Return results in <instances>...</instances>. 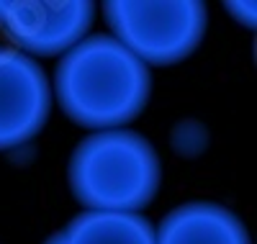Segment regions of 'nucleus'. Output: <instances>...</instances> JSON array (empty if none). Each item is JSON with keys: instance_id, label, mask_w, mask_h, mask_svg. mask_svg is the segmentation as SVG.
<instances>
[{"instance_id": "nucleus-1", "label": "nucleus", "mask_w": 257, "mask_h": 244, "mask_svg": "<svg viewBox=\"0 0 257 244\" xmlns=\"http://www.w3.org/2000/svg\"><path fill=\"white\" fill-rule=\"evenodd\" d=\"M54 90L62 110L77 126L111 131L134 121L152 90L149 67L113 36H85L64 52Z\"/></svg>"}, {"instance_id": "nucleus-2", "label": "nucleus", "mask_w": 257, "mask_h": 244, "mask_svg": "<svg viewBox=\"0 0 257 244\" xmlns=\"http://www.w3.org/2000/svg\"><path fill=\"white\" fill-rule=\"evenodd\" d=\"M162 167L155 147L126 129L95 131L70 160V188L95 213H137L160 190Z\"/></svg>"}, {"instance_id": "nucleus-3", "label": "nucleus", "mask_w": 257, "mask_h": 244, "mask_svg": "<svg viewBox=\"0 0 257 244\" xmlns=\"http://www.w3.org/2000/svg\"><path fill=\"white\" fill-rule=\"evenodd\" d=\"M103 13L113 39L144 64H175L196 49L206 34V6L198 0H116L105 3Z\"/></svg>"}, {"instance_id": "nucleus-4", "label": "nucleus", "mask_w": 257, "mask_h": 244, "mask_svg": "<svg viewBox=\"0 0 257 244\" xmlns=\"http://www.w3.org/2000/svg\"><path fill=\"white\" fill-rule=\"evenodd\" d=\"M93 18L95 6L88 0L75 3L0 0V31L26 57H57L70 52L85 39Z\"/></svg>"}, {"instance_id": "nucleus-5", "label": "nucleus", "mask_w": 257, "mask_h": 244, "mask_svg": "<svg viewBox=\"0 0 257 244\" xmlns=\"http://www.w3.org/2000/svg\"><path fill=\"white\" fill-rule=\"evenodd\" d=\"M49 108L52 87L39 62L0 47V149L31 142L44 129Z\"/></svg>"}, {"instance_id": "nucleus-6", "label": "nucleus", "mask_w": 257, "mask_h": 244, "mask_svg": "<svg viewBox=\"0 0 257 244\" xmlns=\"http://www.w3.org/2000/svg\"><path fill=\"white\" fill-rule=\"evenodd\" d=\"M155 244H249V234L224 206L196 201L165 216Z\"/></svg>"}, {"instance_id": "nucleus-7", "label": "nucleus", "mask_w": 257, "mask_h": 244, "mask_svg": "<svg viewBox=\"0 0 257 244\" xmlns=\"http://www.w3.org/2000/svg\"><path fill=\"white\" fill-rule=\"evenodd\" d=\"M62 244H155L152 224L139 213L85 211L59 231Z\"/></svg>"}, {"instance_id": "nucleus-8", "label": "nucleus", "mask_w": 257, "mask_h": 244, "mask_svg": "<svg viewBox=\"0 0 257 244\" xmlns=\"http://www.w3.org/2000/svg\"><path fill=\"white\" fill-rule=\"evenodd\" d=\"M226 11H239L242 16L237 21L247 26H254V3H226Z\"/></svg>"}, {"instance_id": "nucleus-9", "label": "nucleus", "mask_w": 257, "mask_h": 244, "mask_svg": "<svg viewBox=\"0 0 257 244\" xmlns=\"http://www.w3.org/2000/svg\"><path fill=\"white\" fill-rule=\"evenodd\" d=\"M47 244H62V236H59V234H54V236H52Z\"/></svg>"}]
</instances>
